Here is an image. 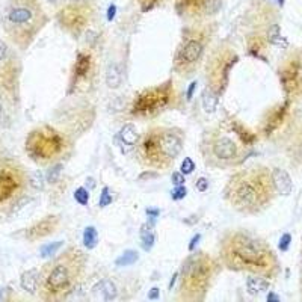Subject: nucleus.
Instances as JSON below:
<instances>
[{
	"instance_id": "nucleus-24",
	"label": "nucleus",
	"mask_w": 302,
	"mask_h": 302,
	"mask_svg": "<svg viewBox=\"0 0 302 302\" xmlns=\"http://www.w3.org/2000/svg\"><path fill=\"white\" fill-rule=\"evenodd\" d=\"M117 286L113 284L112 281L109 279H104L101 282V295L106 301H112V299H115L117 298Z\"/></svg>"
},
{
	"instance_id": "nucleus-14",
	"label": "nucleus",
	"mask_w": 302,
	"mask_h": 302,
	"mask_svg": "<svg viewBox=\"0 0 302 302\" xmlns=\"http://www.w3.org/2000/svg\"><path fill=\"white\" fill-rule=\"evenodd\" d=\"M271 174H272V183H274V187L277 189V192L279 195H290L292 189H293V181L286 169L275 168Z\"/></svg>"
},
{
	"instance_id": "nucleus-4",
	"label": "nucleus",
	"mask_w": 302,
	"mask_h": 302,
	"mask_svg": "<svg viewBox=\"0 0 302 302\" xmlns=\"http://www.w3.org/2000/svg\"><path fill=\"white\" fill-rule=\"evenodd\" d=\"M183 150V138L174 128L154 127L148 130L139 145L142 162L153 168H166L171 165Z\"/></svg>"
},
{
	"instance_id": "nucleus-32",
	"label": "nucleus",
	"mask_w": 302,
	"mask_h": 302,
	"mask_svg": "<svg viewBox=\"0 0 302 302\" xmlns=\"http://www.w3.org/2000/svg\"><path fill=\"white\" fill-rule=\"evenodd\" d=\"M186 189H184V186L181 184V186H176V189L173 191V198L174 200H181V198H184L186 197Z\"/></svg>"
},
{
	"instance_id": "nucleus-29",
	"label": "nucleus",
	"mask_w": 302,
	"mask_h": 302,
	"mask_svg": "<svg viewBox=\"0 0 302 302\" xmlns=\"http://www.w3.org/2000/svg\"><path fill=\"white\" fill-rule=\"evenodd\" d=\"M112 201H113V197H112V194H110V189H109V187H103L101 197H100V205H101V207H107Z\"/></svg>"
},
{
	"instance_id": "nucleus-36",
	"label": "nucleus",
	"mask_w": 302,
	"mask_h": 302,
	"mask_svg": "<svg viewBox=\"0 0 302 302\" xmlns=\"http://www.w3.org/2000/svg\"><path fill=\"white\" fill-rule=\"evenodd\" d=\"M148 298H150V299H157V298H159V289H157V287L151 289V292L148 293Z\"/></svg>"
},
{
	"instance_id": "nucleus-2",
	"label": "nucleus",
	"mask_w": 302,
	"mask_h": 302,
	"mask_svg": "<svg viewBox=\"0 0 302 302\" xmlns=\"http://www.w3.org/2000/svg\"><path fill=\"white\" fill-rule=\"evenodd\" d=\"M272 174L252 168L234 174L225 187V198L239 212L257 213L272 200Z\"/></svg>"
},
{
	"instance_id": "nucleus-12",
	"label": "nucleus",
	"mask_w": 302,
	"mask_h": 302,
	"mask_svg": "<svg viewBox=\"0 0 302 302\" xmlns=\"http://www.w3.org/2000/svg\"><path fill=\"white\" fill-rule=\"evenodd\" d=\"M282 86L287 94H298L299 88H302V68L298 62H292L281 73Z\"/></svg>"
},
{
	"instance_id": "nucleus-13",
	"label": "nucleus",
	"mask_w": 302,
	"mask_h": 302,
	"mask_svg": "<svg viewBox=\"0 0 302 302\" xmlns=\"http://www.w3.org/2000/svg\"><path fill=\"white\" fill-rule=\"evenodd\" d=\"M58 216H47L44 221H40L38 224H35L33 226H30L26 237L30 240H36V239H41L49 236L50 233H53V230L58 226Z\"/></svg>"
},
{
	"instance_id": "nucleus-22",
	"label": "nucleus",
	"mask_w": 302,
	"mask_h": 302,
	"mask_svg": "<svg viewBox=\"0 0 302 302\" xmlns=\"http://www.w3.org/2000/svg\"><path fill=\"white\" fill-rule=\"evenodd\" d=\"M138 258H139V254L133 250H130V251H126L124 254H121L117 258L115 264L117 266H131V264H135L138 261Z\"/></svg>"
},
{
	"instance_id": "nucleus-1",
	"label": "nucleus",
	"mask_w": 302,
	"mask_h": 302,
	"mask_svg": "<svg viewBox=\"0 0 302 302\" xmlns=\"http://www.w3.org/2000/svg\"><path fill=\"white\" fill-rule=\"evenodd\" d=\"M221 257L226 268L254 274H271L277 261L274 252L260 239L236 231L222 240Z\"/></svg>"
},
{
	"instance_id": "nucleus-27",
	"label": "nucleus",
	"mask_w": 302,
	"mask_h": 302,
	"mask_svg": "<svg viewBox=\"0 0 302 302\" xmlns=\"http://www.w3.org/2000/svg\"><path fill=\"white\" fill-rule=\"evenodd\" d=\"M194 169H195V163H194V160L191 159V157H186L183 162H181V166H180V171L186 176H189V174H192L194 173Z\"/></svg>"
},
{
	"instance_id": "nucleus-19",
	"label": "nucleus",
	"mask_w": 302,
	"mask_h": 302,
	"mask_svg": "<svg viewBox=\"0 0 302 302\" xmlns=\"http://www.w3.org/2000/svg\"><path fill=\"white\" fill-rule=\"evenodd\" d=\"M120 138L124 144L127 145H136L139 142V133H138V130L133 124H127L121 128L120 131Z\"/></svg>"
},
{
	"instance_id": "nucleus-3",
	"label": "nucleus",
	"mask_w": 302,
	"mask_h": 302,
	"mask_svg": "<svg viewBox=\"0 0 302 302\" xmlns=\"http://www.w3.org/2000/svg\"><path fill=\"white\" fill-rule=\"evenodd\" d=\"M85 266V255L80 250L70 248L50 264L43 275V290L47 299H62L77 284Z\"/></svg>"
},
{
	"instance_id": "nucleus-6",
	"label": "nucleus",
	"mask_w": 302,
	"mask_h": 302,
	"mask_svg": "<svg viewBox=\"0 0 302 302\" xmlns=\"http://www.w3.org/2000/svg\"><path fill=\"white\" fill-rule=\"evenodd\" d=\"M215 261L204 252L191 255L181 269V295L186 299H198L209 287Z\"/></svg>"
},
{
	"instance_id": "nucleus-18",
	"label": "nucleus",
	"mask_w": 302,
	"mask_h": 302,
	"mask_svg": "<svg viewBox=\"0 0 302 302\" xmlns=\"http://www.w3.org/2000/svg\"><path fill=\"white\" fill-rule=\"evenodd\" d=\"M202 107L207 113H213L218 107V94L209 86L202 91Z\"/></svg>"
},
{
	"instance_id": "nucleus-26",
	"label": "nucleus",
	"mask_w": 302,
	"mask_h": 302,
	"mask_svg": "<svg viewBox=\"0 0 302 302\" xmlns=\"http://www.w3.org/2000/svg\"><path fill=\"white\" fill-rule=\"evenodd\" d=\"M74 198H76V201H77L79 204L86 205L88 201H89V194H88V191H86L85 187H79V189H76Z\"/></svg>"
},
{
	"instance_id": "nucleus-17",
	"label": "nucleus",
	"mask_w": 302,
	"mask_h": 302,
	"mask_svg": "<svg viewBox=\"0 0 302 302\" xmlns=\"http://www.w3.org/2000/svg\"><path fill=\"white\" fill-rule=\"evenodd\" d=\"M123 82V73H121V68L118 64H110L107 67V71H106V83L109 88L115 89L121 85Z\"/></svg>"
},
{
	"instance_id": "nucleus-43",
	"label": "nucleus",
	"mask_w": 302,
	"mask_h": 302,
	"mask_svg": "<svg viewBox=\"0 0 302 302\" xmlns=\"http://www.w3.org/2000/svg\"><path fill=\"white\" fill-rule=\"evenodd\" d=\"M0 112H2V106H0Z\"/></svg>"
},
{
	"instance_id": "nucleus-35",
	"label": "nucleus",
	"mask_w": 302,
	"mask_h": 302,
	"mask_svg": "<svg viewBox=\"0 0 302 302\" xmlns=\"http://www.w3.org/2000/svg\"><path fill=\"white\" fill-rule=\"evenodd\" d=\"M195 86H197V82H192L191 86H189V91H187V99L191 100L192 96H194V91H195Z\"/></svg>"
},
{
	"instance_id": "nucleus-20",
	"label": "nucleus",
	"mask_w": 302,
	"mask_h": 302,
	"mask_svg": "<svg viewBox=\"0 0 302 302\" xmlns=\"http://www.w3.org/2000/svg\"><path fill=\"white\" fill-rule=\"evenodd\" d=\"M99 243V234L94 226H86L83 231V245L88 250H94Z\"/></svg>"
},
{
	"instance_id": "nucleus-9",
	"label": "nucleus",
	"mask_w": 302,
	"mask_h": 302,
	"mask_svg": "<svg viewBox=\"0 0 302 302\" xmlns=\"http://www.w3.org/2000/svg\"><path fill=\"white\" fill-rule=\"evenodd\" d=\"M169 100V91L166 86L153 88L142 92L138 96L133 112L135 115H153V113L162 110Z\"/></svg>"
},
{
	"instance_id": "nucleus-8",
	"label": "nucleus",
	"mask_w": 302,
	"mask_h": 302,
	"mask_svg": "<svg viewBox=\"0 0 302 302\" xmlns=\"http://www.w3.org/2000/svg\"><path fill=\"white\" fill-rule=\"evenodd\" d=\"M26 186V174L15 163L0 165V209L20 198Z\"/></svg>"
},
{
	"instance_id": "nucleus-28",
	"label": "nucleus",
	"mask_w": 302,
	"mask_h": 302,
	"mask_svg": "<svg viewBox=\"0 0 302 302\" xmlns=\"http://www.w3.org/2000/svg\"><path fill=\"white\" fill-rule=\"evenodd\" d=\"M61 173H62V165H56V166H53V168L50 169V171H49V174H47V180H49L50 183L58 181Z\"/></svg>"
},
{
	"instance_id": "nucleus-23",
	"label": "nucleus",
	"mask_w": 302,
	"mask_h": 302,
	"mask_svg": "<svg viewBox=\"0 0 302 302\" xmlns=\"http://www.w3.org/2000/svg\"><path fill=\"white\" fill-rule=\"evenodd\" d=\"M141 240H142L144 250L148 251V250L153 248V245H154V234H153V231L150 230L148 225H142V226H141Z\"/></svg>"
},
{
	"instance_id": "nucleus-34",
	"label": "nucleus",
	"mask_w": 302,
	"mask_h": 302,
	"mask_svg": "<svg viewBox=\"0 0 302 302\" xmlns=\"http://www.w3.org/2000/svg\"><path fill=\"white\" fill-rule=\"evenodd\" d=\"M173 183L176 184V186H181L183 183H184V174L180 171V173H174L173 174Z\"/></svg>"
},
{
	"instance_id": "nucleus-42",
	"label": "nucleus",
	"mask_w": 302,
	"mask_h": 302,
	"mask_svg": "<svg viewBox=\"0 0 302 302\" xmlns=\"http://www.w3.org/2000/svg\"><path fill=\"white\" fill-rule=\"evenodd\" d=\"M278 3H281V5H282V3H284V0H278Z\"/></svg>"
},
{
	"instance_id": "nucleus-41",
	"label": "nucleus",
	"mask_w": 302,
	"mask_h": 302,
	"mask_svg": "<svg viewBox=\"0 0 302 302\" xmlns=\"http://www.w3.org/2000/svg\"><path fill=\"white\" fill-rule=\"evenodd\" d=\"M50 3H59V2H62V0H49Z\"/></svg>"
},
{
	"instance_id": "nucleus-33",
	"label": "nucleus",
	"mask_w": 302,
	"mask_h": 302,
	"mask_svg": "<svg viewBox=\"0 0 302 302\" xmlns=\"http://www.w3.org/2000/svg\"><path fill=\"white\" fill-rule=\"evenodd\" d=\"M197 189H198V191L200 192H205L207 191V189H209V181H207L205 178H198L197 180Z\"/></svg>"
},
{
	"instance_id": "nucleus-31",
	"label": "nucleus",
	"mask_w": 302,
	"mask_h": 302,
	"mask_svg": "<svg viewBox=\"0 0 302 302\" xmlns=\"http://www.w3.org/2000/svg\"><path fill=\"white\" fill-rule=\"evenodd\" d=\"M290 240H292V236L289 233H286L279 239V250L281 251H287L289 250V245H290Z\"/></svg>"
},
{
	"instance_id": "nucleus-21",
	"label": "nucleus",
	"mask_w": 302,
	"mask_h": 302,
	"mask_svg": "<svg viewBox=\"0 0 302 302\" xmlns=\"http://www.w3.org/2000/svg\"><path fill=\"white\" fill-rule=\"evenodd\" d=\"M89 67H91V56L88 54H79L77 58V64H76V76L79 77H83L89 73Z\"/></svg>"
},
{
	"instance_id": "nucleus-44",
	"label": "nucleus",
	"mask_w": 302,
	"mask_h": 302,
	"mask_svg": "<svg viewBox=\"0 0 302 302\" xmlns=\"http://www.w3.org/2000/svg\"><path fill=\"white\" fill-rule=\"evenodd\" d=\"M73 2H76V0H73Z\"/></svg>"
},
{
	"instance_id": "nucleus-30",
	"label": "nucleus",
	"mask_w": 302,
	"mask_h": 302,
	"mask_svg": "<svg viewBox=\"0 0 302 302\" xmlns=\"http://www.w3.org/2000/svg\"><path fill=\"white\" fill-rule=\"evenodd\" d=\"M29 183H30V186H33V187H36V189H41V187H43V177H41V174H40V173L32 174V176L29 177Z\"/></svg>"
},
{
	"instance_id": "nucleus-15",
	"label": "nucleus",
	"mask_w": 302,
	"mask_h": 302,
	"mask_svg": "<svg viewBox=\"0 0 302 302\" xmlns=\"http://www.w3.org/2000/svg\"><path fill=\"white\" fill-rule=\"evenodd\" d=\"M22 287L23 290H26L27 293H35L40 287V282H41V275L36 269H30V271H26L23 275H22Z\"/></svg>"
},
{
	"instance_id": "nucleus-5",
	"label": "nucleus",
	"mask_w": 302,
	"mask_h": 302,
	"mask_svg": "<svg viewBox=\"0 0 302 302\" xmlns=\"http://www.w3.org/2000/svg\"><path fill=\"white\" fill-rule=\"evenodd\" d=\"M3 27L17 44H27L41 27L36 0H9L3 12Z\"/></svg>"
},
{
	"instance_id": "nucleus-39",
	"label": "nucleus",
	"mask_w": 302,
	"mask_h": 302,
	"mask_svg": "<svg viewBox=\"0 0 302 302\" xmlns=\"http://www.w3.org/2000/svg\"><path fill=\"white\" fill-rule=\"evenodd\" d=\"M6 54V49H5V44L0 41V61L3 59V56Z\"/></svg>"
},
{
	"instance_id": "nucleus-37",
	"label": "nucleus",
	"mask_w": 302,
	"mask_h": 302,
	"mask_svg": "<svg viewBox=\"0 0 302 302\" xmlns=\"http://www.w3.org/2000/svg\"><path fill=\"white\" fill-rule=\"evenodd\" d=\"M200 239H201V236H200V234H197V236H195V237L192 239V242H191V245H189V250H191V251H192V250L195 248V245H197V242H198Z\"/></svg>"
},
{
	"instance_id": "nucleus-16",
	"label": "nucleus",
	"mask_w": 302,
	"mask_h": 302,
	"mask_svg": "<svg viewBox=\"0 0 302 302\" xmlns=\"http://www.w3.org/2000/svg\"><path fill=\"white\" fill-rule=\"evenodd\" d=\"M268 289H269V281H266L264 278L251 277V278L247 279V290L252 296H257L263 292H266Z\"/></svg>"
},
{
	"instance_id": "nucleus-38",
	"label": "nucleus",
	"mask_w": 302,
	"mask_h": 302,
	"mask_svg": "<svg viewBox=\"0 0 302 302\" xmlns=\"http://www.w3.org/2000/svg\"><path fill=\"white\" fill-rule=\"evenodd\" d=\"M115 6L113 5H110V8H109V14H107V20L110 22V20H113V14H115Z\"/></svg>"
},
{
	"instance_id": "nucleus-11",
	"label": "nucleus",
	"mask_w": 302,
	"mask_h": 302,
	"mask_svg": "<svg viewBox=\"0 0 302 302\" xmlns=\"http://www.w3.org/2000/svg\"><path fill=\"white\" fill-rule=\"evenodd\" d=\"M212 153L218 160L222 162H233L239 156V148L236 142L226 136H221L213 141L212 144Z\"/></svg>"
},
{
	"instance_id": "nucleus-25",
	"label": "nucleus",
	"mask_w": 302,
	"mask_h": 302,
	"mask_svg": "<svg viewBox=\"0 0 302 302\" xmlns=\"http://www.w3.org/2000/svg\"><path fill=\"white\" fill-rule=\"evenodd\" d=\"M64 242H56V243H50V245H46V247L41 248V257H49V255H53L58 252V250L62 247Z\"/></svg>"
},
{
	"instance_id": "nucleus-7",
	"label": "nucleus",
	"mask_w": 302,
	"mask_h": 302,
	"mask_svg": "<svg viewBox=\"0 0 302 302\" xmlns=\"http://www.w3.org/2000/svg\"><path fill=\"white\" fill-rule=\"evenodd\" d=\"M27 153L36 162H47L59 157L67 147L65 139L54 131L53 128L44 127L35 130L29 135L27 142Z\"/></svg>"
},
{
	"instance_id": "nucleus-10",
	"label": "nucleus",
	"mask_w": 302,
	"mask_h": 302,
	"mask_svg": "<svg viewBox=\"0 0 302 302\" xmlns=\"http://www.w3.org/2000/svg\"><path fill=\"white\" fill-rule=\"evenodd\" d=\"M202 54V44L197 40H189L184 43V46L180 49L177 58H176V67L180 71H189L192 67L197 65Z\"/></svg>"
},
{
	"instance_id": "nucleus-40",
	"label": "nucleus",
	"mask_w": 302,
	"mask_h": 302,
	"mask_svg": "<svg viewBox=\"0 0 302 302\" xmlns=\"http://www.w3.org/2000/svg\"><path fill=\"white\" fill-rule=\"evenodd\" d=\"M268 301H278V298H277L275 295H269V296H268Z\"/></svg>"
}]
</instances>
